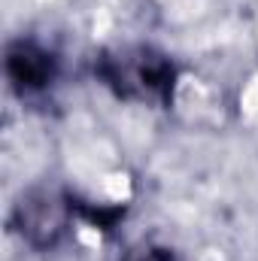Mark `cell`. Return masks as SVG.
Segmentation results:
<instances>
[{
    "label": "cell",
    "mask_w": 258,
    "mask_h": 261,
    "mask_svg": "<svg viewBox=\"0 0 258 261\" xmlns=\"http://www.w3.org/2000/svg\"><path fill=\"white\" fill-rule=\"evenodd\" d=\"M94 76L119 100L167 110L179 82L173 58L155 46H113L94 58Z\"/></svg>",
    "instance_id": "6da1fadb"
},
{
    "label": "cell",
    "mask_w": 258,
    "mask_h": 261,
    "mask_svg": "<svg viewBox=\"0 0 258 261\" xmlns=\"http://www.w3.org/2000/svg\"><path fill=\"white\" fill-rule=\"evenodd\" d=\"M73 213V195H61L52 189H31L18 197L9 216V228L31 249H55L64 240Z\"/></svg>",
    "instance_id": "7a4b0ae2"
},
{
    "label": "cell",
    "mask_w": 258,
    "mask_h": 261,
    "mask_svg": "<svg viewBox=\"0 0 258 261\" xmlns=\"http://www.w3.org/2000/svg\"><path fill=\"white\" fill-rule=\"evenodd\" d=\"M6 79L12 91L24 97H40L46 94L55 79H58V58L37 40H12L6 46Z\"/></svg>",
    "instance_id": "3957f363"
},
{
    "label": "cell",
    "mask_w": 258,
    "mask_h": 261,
    "mask_svg": "<svg viewBox=\"0 0 258 261\" xmlns=\"http://www.w3.org/2000/svg\"><path fill=\"white\" fill-rule=\"evenodd\" d=\"M122 261H183V258L170 246H164V243L143 240V243H134L128 252L122 255Z\"/></svg>",
    "instance_id": "277c9868"
}]
</instances>
